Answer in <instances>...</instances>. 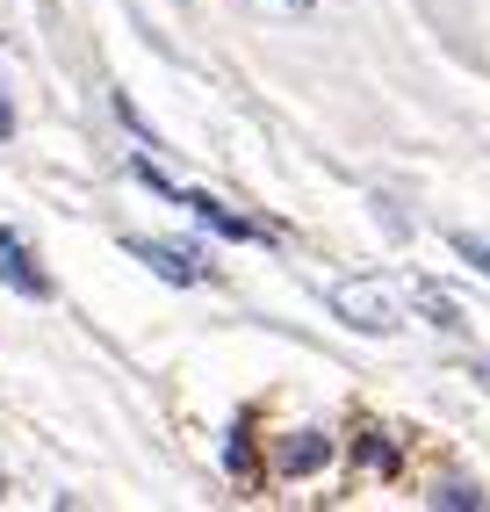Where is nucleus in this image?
<instances>
[{"instance_id": "nucleus-7", "label": "nucleus", "mask_w": 490, "mask_h": 512, "mask_svg": "<svg viewBox=\"0 0 490 512\" xmlns=\"http://www.w3.org/2000/svg\"><path fill=\"white\" fill-rule=\"evenodd\" d=\"M224 462H231V476H238V484H260V476H253V440H245V426L231 433V448H224Z\"/></svg>"}, {"instance_id": "nucleus-1", "label": "nucleus", "mask_w": 490, "mask_h": 512, "mask_svg": "<svg viewBox=\"0 0 490 512\" xmlns=\"http://www.w3.org/2000/svg\"><path fill=\"white\" fill-rule=\"evenodd\" d=\"M123 253H137V260H145L159 282H173V289H195V282L209 275L202 253H195V246H173V238H123Z\"/></svg>"}, {"instance_id": "nucleus-4", "label": "nucleus", "mask_w": 490, "mask_h": 512, "mask_svg": "<svg viewBox=\"0 0 490 512\" xmlns=\"http://www.w3.org/2000/svg\"><path fill=\"white\" fill-rule=\"evenodd\" d=\"M274 462H282V476H310V469H325V462H332V440L303 426V433H289L282 448H274Z\"/></svg>"}, {"instance_id": "nucleus-8", "label": "nucleus", "mask_w": 490, "mask_h": 512, "mask_svg": "<svg viewBox=\"0 0 490 512\" xmlns=\"http://www.w3.org/2000/svg\"><path fill=\"white\" fill-rule=\"evenodd\" d=\"M454 253H462V260L476 267V275L490 282V238H469V231H454Z\"/></svg>"}, {"instance_id": "nucleus-2", "label": "nucleus", "mask_w": 490, "mask_h": 512, "mask_svg": "<svg viewBox=\"0 0 490 512\" xmlns=\"http://www.w3.org/2000/svg\"><path fill=\"white\" fill-rule=\"evenodd\" d=\"M0 282H8L15 296H29V303H44V296H51V275H44L37 260H29L22 231H0Z\"/></svg>"}, {"instance_id": "nucleus-6", "label": "nucleus", "mask_w": 490, "mask_h": 512, "mask_svg": "<svg viewBox=\"0 0 490 512\" xmlns=\"http://www.w3.org/2000/svg\"><path fill=\"white\" fill-rule=\"evenodd\" d=\"M426 505H440V512H462V505H469V512H476V505H483V491H476V484H462V476H447V484H433V491H426Z\"/></svg>"}, {"instance_id": "nucleus-9", "label": "nucleus", "mask_w": 490, "mask_h": 512, "mask_svg": "<svg viewBox=\"0 0 490 512\" xmlns=\"http://www.w3.org/2000/svg\"><path fill=\"white\" fill-rule=\"evenodd\" d=\"M375 469H397V448H390V440H368V448H361Z\"/></svg>"}, {"instance_id": "nucleus-3", "label": "nucleus", "mask_w": 490, "mask_h": 512, "mask_svg": "<svg viewBox=\"0 0 490 512\" xmlns=\"http://www.w3.org/2000/svg\"><path fill=\"white\" fill-rule=\"evenodd\" d=\"M173 202H181V210H195L209 231H217V238H238V246H245V238H267V224H253V217H238V210H224V202L217 195H202V188H173Z\"/></svg>"}, {"instance_id": "nucleus-11", "label": "nucleus", "mask_w": 490, "mask_h": 512, "mask_svg": "<svg viewBox=\"0 0 490 512\" xmlns=\"http://www.w3.org/2000/svg\"><path fill=\"white\" fill-rule=\"evenodd\" d=\"M296 8H310V0H296Z\"/></svg>"}, {"instance_id": "nucleus-5", "label": "nucleus", "mask_w": 490, "mask_h": 512, "mask_svg": "<svg viewBox=\"0 0 490 512\" xmlns=\"http://www.w3.org/2000/svg\"><path fill=\"white\" fill-rule=\"evenodd\" d=\"M339 311H346V325H361V332H390V325H397L375 282H361V289H339Z\"/></svg>"}, {"instance_id": "nucleus-10", "label": "nucleus", "mask_w": 490, "mask_h": 512, "mask_svg": "<svg viewBox=\"0 0 490 512\" xmlns=\"http://www.w3.org/2000/svg\"><path fill=\"white\" fill-rule=\"evenodd\" d=\"M0 138H15V109H8V87H0Z\"/></svg>"}]
</instances>
